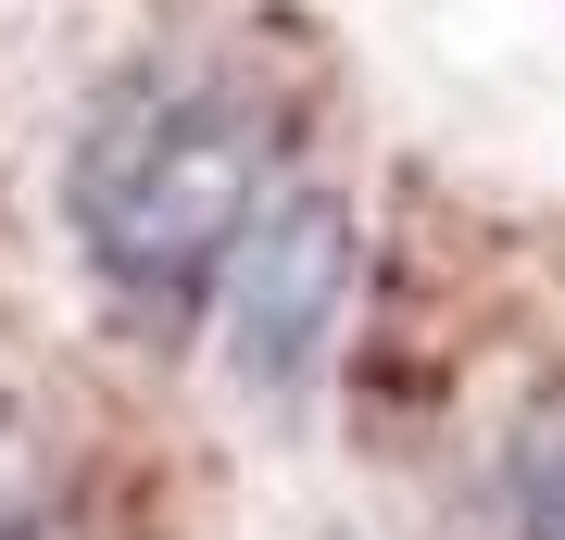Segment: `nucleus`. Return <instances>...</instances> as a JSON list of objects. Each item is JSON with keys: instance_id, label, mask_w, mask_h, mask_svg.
Segmentation results:
<instances>
[{"instance_id": "f257e3e1", "label": "nucleus", "mask_w": 565, "mask_h": 540, "mask_svg": "<svg viewBox=\"0 0 565 540\" xmlns=\"http://www.w3.org/2000/svg\"><path fill=\"white\" fill-rule=\"evenodd\" d=\"M277 189H289L277 126H264V100L226 63H151V76H126L76 126V151H63L76 264L151 327H189L226 289V264H239V240L264 226Z\"/></svg>"}, {"instance_id": "7ed1b4c3", "label": "nucleus", "mask_w": 565, "mask_h": 540, "mask_svg": "<svg viewBox=\"0 0 565 540\" xmlns=\"http://www.w3.org/2000/svg\"><path fill=\"white\" fill-rule=\"evenodd\" d=\"M503 528L515 540H565V390H541L503 427Z\"/></svg>"}, {"instance_id": "f03ea898", "label": "nucleus", "mask_w": 565, "mask_h": 540, "mask_svg": "<svg viewBox=\"0 0 565 540\" xmlns=\"http://www.w3.org/2000/svg\"><path fill=\"white\" fill-rule=\"evenodd\" d=\"M214 301H226V378L239 390H302L327 364V340H340V315H352V201L289 177L264 201V226L239 240Z\"/></svg>"}]
</instances>
